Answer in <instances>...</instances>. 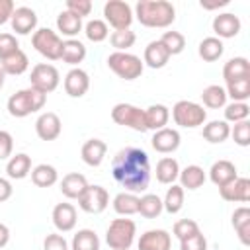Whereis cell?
Masks as SVG:
<instances>
[{"label": "cell", "mask_w": 250, "mask_h": 250, "mask_svg": "<svg viewBox=\"0 0 250 250\" xmlns=\"http://www.w3.org/2000/svg\"><path fill=\"white\" fill-rule=\"evenodd\" d=\"M113 180L125 188V191L141 193L148 188L150 182V160L143 148L125 146L111 160Z\"/></svg>", "instance_id": "obj_1"}, {"label": "cell", "mask_w": 250, "mask_h": 250, "mask_svg": "<svg viewBox=\"0 0 250 250\" xmlns=\"http://www.w3.org/2000/svg\"><path fill=\"white\" fill-rule=\"evenodd\" d=\"M145 27H168L176 20V8L168 0H139L133 12Z\"/></svg>", "instance_id": "obj_2"}, {"label": "cell", "mask_w": 250, "mask_h": 250, "mask_svg": "<svg viewBox=\"0 0 250 250\" xmlns=\"http://www.w3.org/2000/svg\"><path fill=\"white\" fill-rule=\"evenodd\" d=\"M47 102V94L35 90V88H23L18 90L8 98V113L12 117H27L39 109H43Z\"/></svg>", "instance_id": "obj_3"}, {"label": "cell", "mask_w": 250, "mask_h": 250, "mask_svg": "<svg viewBox=\"0 0 250 250\" xmlns=\"http://www.w3.org/2000/svg\"><path fill=\"white\" fill-rule=\"evenodd\" d=\"M137 225L133 219H113L105 230V242L111 250H129L135 242Z\"/></svg>", "instance_id": "obj_4"}, {"label": "cell", "mask_w": 250, "mask_h": 250, "mask_svg": "<svg viewBox=\"0 0 250 250\" xmlns=\"http://www.w3.org/2000/svg\"><path fill=\"white\" fill-rule=\"evenodd\" d=\"M107 66L119 76V78H123V80H135V78H139L141 74H143V68H145V64H143V61H141V57H137V55H133V53H121V51H113L109 57H107Z\"/></svg>", "instance_id": "obj_5"}, {"label": "cell", "mask_w": 250, "mask_h": 250, "mask_svg": "<svg viewBox=\"0 0 250 250\" xmlns=\"http://www.w3.org/2000/svg\"><path fill=\"white\" fill-rule=\"evenodd\" d=\"M172 119L176 125H180L184 129H195L205 123L207 111L203 109L201 104H195L189 100H180L172 107Z\"/></svg>", "instance_id": "obj_6"}, {"label": "cell", "mask_w": 250, "mask_h": 250, "mask_svg": "<svg viewBox=\"0 0 250 250\" xmlns=\"http://www.w3.org/2000/svg\"><path fill=\"white\" fill-rule=\"evenodd\" d=\"M31 45L39 55H43L49 61H59L61 59V49H62V39L57 31L49 27H39L35 29L31 37Z\"/></svg>", "instance_id": "obj_7"}, {"label": "cell", "mask_w": 250, "mask_h": 250, "mask_svg": "<svg viewBox=\"0 0 250 250\" xmlns=\"http://www.w3.org/2000/svg\"><path fill=\"white\" fill-rule=\"evenodd\" d=\"M111 119L121 125V127H129L133 131H139V133H145L148 131L146 129V123H145V109L133 105V104H115L113 109H111Z\"/></svg>", "instance_id": "obj_8"}, {"label": "cell", "mask_w": 250, "mask_h": 250, "mask_svg": "<svg viewBox=\"0 0 250 250\" xmlns=\"http://www.w3.org/2000/svg\"><path fill=\"white\" fill-rule=\"evenodd\" d=\"M104 21L109 23L115 31L117 29H131V23H133V8L131 4L123 2V0H107L104 4Z\"/></svg>", "instance_id": "obj_9"}, {"label": "cell", "mask_w": 250, "mask_h": 250, "mask_svg": "<svg viewBox=\"0 0 250 250\" xmlns=\"http://www.w3.org/2000/svg\"><path fill=\"white\" fill-rule=\"evenodd\" d=\"M29 82H31V88H35L43 94H51L53 90H57V86L61 82V74H59L57 66H53L51 62H39L31 68Z\"/></svg>", "instance_id": "obj_10"}, {"label": "cell", "mask_w": 250, "mask_h": 250, "mask_svg": "<svg viewBox=\"0 0 250 250\" xmlns=\"http://www.w3.org/2000/svg\"><path fill=\"white\" fill-rule=\"evenodd\" d=\"M78 201V207L84 211V213H90V215H98L102 211L107 209L109 205V193L104 186H90L82 191V195L76 199Z\"/></svg>", "instance_id": "obj_11"}, {"label": "cell", "mask_w": 250, "mask_h": 250, "mask_svg": "<svg viewBox=\"0 0 250 250\" xmlns=\"http://www.w3.org/2000/svg\"><path fill=\"white\" fill-rule=\"evenodd\" d=\"M219 193L225 201L230 203H248L250 201V180L236 176L232 182L219 188Z\"/></svg>", "instance_id": "obj_12"}, {"label": "cell", "mask_w": 250, "mask_h": 250, "mask_svg": "<svg viewBox=\"0 0 250 250\" xmlns=\"http://www.w3.org/2000/svg\"><path fill=\"white\" fill-rule=\"evenodd\" d=\"M240 18L236 14H230V12H223V14H217L213 18V31H215V37L217 39H230V37H236L240 33Z\"/></svg>", "instance_id": "obj_13"}, {"label": "cell", "mask_w": 250, "mask_h": 250, "mask_svg": "<svg viewBox=\"0 0 250 250\" xmlns=\"http://www.w3.org/2000/svg\"><path fill=\"white\" fill-rule=\"evenodd\" d=\"M61 131H62V123H61L59 115L53 111L41 113L35 121V133L41 141H55V139H59Z\"/></svg>", "instance_id": "obj_14"}, {"label": "cell", "mask_w": 250, "mask_h": 250, "mask_svg": "<svg viewBox=\"0 0 250 250\" xmlns=\"http://www.w3.org/2000/svg\"><path fill=\"white\" fill-rule=\"evenodd\" d=\"M139 250H172V236L164 229H150L141 234Z\"/></svg>", "instance_id": "obj_15"}, {"label": "cell", "mask_w": 250, "mask_h": 250, "mask_svg": "<svg viewBox=\"0 0 250 250\" xmlns=\"http://www.w3.org/2000/svg\"><path fill=\"white\" fill-rule=\"evenodd\" d=\"M10 25L12 29L18 33V35H27V33H35V27H37V14L35 10L27 8V6H20L14 10L12 14V20H10Z\"/></svg>", "instance_id": "obj_16"}, {"label": "cell", "mask_w": 250, "mask_h": 250, "mask_svg": "<svg viewBox=\"0 0 250 250\" xmlns=\"http://www.w3.org/2000/svg\"><path fill=\"white\" fill-rule=\"evenodd\" d=\"M90 88V76L86 70L74 66L64 76V92L70 98H82Z\"/></svg>", "instance_id": "obj_17"}, {"label": "cell", "mask_w": 250, "mask_h": 250, "mask_svg": "<svg viewBox=\"0 0 250 250\" xmlns=\"http://www.w3.org/2000/svg\"><path fill=\"white\" fill-rule=\"evenodd\" d=\"M180 141H182V137H180V133H178L176 129L164 127V129L154 131V135H152V139H150V145H152V148H154L156 152H160V154H170V152H174V150L180 146Z\"/></svg>", "instance_id": "obj_18"}, {"label": "cell", "mask_w": 250, "mask_h": 250, "mask_svg": "<svg viewBox=\"0 0 250 250\" xmlns=\"http://www.w3.org/2000/svg\"><path fill=\"white\" fill-rule=\"evenodd\" d=\"M53 225L59 232H70L76 227V209L72 203H57L53 207Z\"/></svg>", "instance_id": "obj_19"}, {"label": "cell", "mask_w": 250, "mask_h": 250, "mask_svg": "<svg viewBox=\"0 0 250 250\" xmlns=\"http://www.w3.org/2000/svg\"><path fill=\"white\" fill-rule=\"evenodd\" d=\"M105 152H107V145H105L102 139H88V141L82 145L80 156H82L84 164H88V166H92V168H98V166L104 162Z\"/></svg>", "instance_id": "obj_20"}, {"label": "cell", "mask_w": 250, "mask_h": 250, "mask_svg": "<svg viewBox=\"0 0 250 250\" xmlns=\"http://www.w3.org/2000/svg\"><path fill=\"white\" fill-rule=\"evenodd\" d=\"M170 61V53L166 51V47L156 39V41H150L146 47H145V53H143V64L150 66V68H162L166 66V62Z\"/></svg>", "instance_id": "obj_21"}, {"label": "cell", "mask_w": 250, "mask_h": 250, "mask_svg": "<svg viewBox=\"0 0 250 250\" xmlns=\"http://www.w3.org/2000/svg\"><path fill=\"white\" fill-rule=\"evenodd\" d=\"M236 176H238L236 166H234L230 160H217V162H213V166L209 168V180H211L217 188H221V186L232 182Z\"/></svg>", "instance_id": "obj_22"}, {"label": "cell", "mask_w": 250, "mask_h": 250, "mask_svg": "<svg viewBox=\"0 0 250 250\" xmlns=\"http://www.w3.org/2000/svg\"><path fill=\"white\" fill-rule=\"evenodd\" d=\"M225 82H234L240 78H250V62L246 57H232L223 66Z\"/></svg>", "instance_id": "obj_23"}, {"label": "cell", "mask_w": 250, "mask_h": 250, "mask_svg": "<svg viewBox=\"0 0 250 250\" xmlns=\"http://www.w3.org/2000/svg\"><path fill=\"white\" fill-rule=\"evenodd\" d=\"M6 174L10 180H23L25 176L31 174V156L25 152H18L8 158L6 164Z\"/></svg>", "instance_id": "obj_24"}, {"label": "cell", "mask_w": 250, "mask_h": 250, "mask_svg": "<svg viewBox=\"0 0 250 250\" xmlns=\"http://www.w3.org/2000/svg\"><path fill=\"white\" fill-rule=\"evenodd\" d=\"M86 188H88V180L78 172H70L61 180V191L66 199H78Z\"/></svg>", "instance_id": "obj_25"}, {"label": "cell", "mask_w": 250, "mask_h": 250, "mask_svg": "<svg viewBox=\"0 0 250 250\" xmlns=\"http://www.w3.org/2000/svg\"><path fill=\"white\" fill-rule=\"evenodd\" d=\"M57 29H59L61 35H64V37H68V39H74V37L84 29L82 18L74 16V14L68 12V10H62V12L57 16Z\"/></svg>", "instance_id": "obj_26"}, {"label": "cell", "mask_w": 250, "mask_h": 250, "mask_svg": "<svg viewBox=\"0 0 250 250\" xmlns=\"http://www.w3.org/2000/svg\"><path fill=\"white\" fill-rule=\"evenodd\" d=\"M168 119H170V109L164 104H152V105H148L145 109L146 129H152V131L164 129L168 125Z\"/></svg>", "instance_id": "obj_27"}, {"label": "cell", "mask_w": 250, "mask_h": 250, "mask_svg": "<svg viewBox=\"0 0 250 250\" xmlns=\"http://www.w3.org/2000/svg\"><path fill=\"white\" fill-rule=\"evenodd\" d=\"M178 178H180V186L184 189H189V191L199 189L205 184V180H207L205 170L201 166H197V164H189L184 170H180V176Z\"/></svg>", "instance_id": "obj_28"}, {"label": "cell", "mask_w": 250, "mask_h": 250, "mask_svg": "<svg viewBox=\"0 0 250 250\" xmlns=\"http://www.w3.org/2000/svg\"><path fill=\"white\" fill-rule=\"evenodd\" d=\"M154 174H156V180L160 184H174L178 180V176H180V164H178L176 158L164 156V158H160L156 162Z\"/></svg>", "instance_id": "obj_29"}, {"label": "cell", "mask_w": 250, "mask_h": 250, "mask_svg": "<svg viewBox=\"0 0 250 250\" xmlns=\"http://www.w3.org/2000/svg\"><path fill=\"white\" fill-rule=\"evenodd\" d=\"M61 59L66 64H72V66L80 64L86 59V47H84V43L78 41V39H66V41H62Z\"/></svg>", "instance_id": "obj_30"}, {"label": "cell", "mask_w": 250, "mask_h": 250, "mask_svg": "<svg viewBox=\"0 0 250 250\" xmlns=\"http://www.w3.org/2000/svg\"><path fill=\"white\" fill-rule=\"evenodd\" d=\"M0 68L4 70V74H12V76L23 74L29 68V59L21 49H18L16 53H12L10 57L0 61Z\"/></svg>", "instance_id": "obj_31"}, {"label": "cell", "mask_w": 250, "mask_h": 250, "mask_svg": "<svg viewBox=\"0 0 250 250\" xmlns=\"http://www.w3.org/2000/svg\"><path fill=\"white\" fill-rule=\"evenodd\" d=\"M230 135V125L223 119H215V121H209L203 125V139L207 143H225Z\"/></svg>", "instance_id": "obj_32"}, {"label": "cell", "mask_w": 250, "mask_h": 250, "mask_svg": "<svg viewBox=\"0 0 250 250\" xmlns=\"http://www.w3.org/2000/svg\"><path fill=\"white\" fill-rule=\"evenodd\" d=\"M113 211L121 217H131L139 211V195L131 191H121L113 197Z\"/></svg>", "instance_id": "obj_33"}, {"label": "cell", "mask_w": 250, "mask_h": 250, "mask_svg": "<svg viewBox=\"0 0 250 250\" xmlns=\"http://www.w3.org/2000/svg\"><path fill=\"white\" fill-rule=\"evenodd\" d=\"M31 182L37 188H51L59 182V172L51 164H37L31 168Z\"/></svg>", "instance_id": "obj_34"}, {"label": "cell", "mask_w": 250, "mask_h": 250, "mask_svg": "<svg viewBox=\"0 0 250 250\" xmlns=\"http://www.w3.org/2000/svg\"><path fill=\"white\" fill-rule=\"evenodd\" d=\"M232 227H234L240 242L244 246H248L250 244V236H248L250 234V209L248 207L234 209V213H232Z\"/></svg>", "instance_id": "obj_35"}, {"label": "cell", "mask_w": 250, "mask_h": 250, "mask_svg": "<svg viewBox=\"0 0 250 250\" xmlns=\"http://www.w3.org/2000/svg\"><path fill=\"white\" fill-rule=\"evenodd\" d=\"M70 250H100V236L92 229H80L72 236Z\"/></svg>", "instance_id": "obj_36"}, {"label": "cell", "mask_w": 250, "mask_h": 250, "mask_svg": "<svg viewBox=\"0 0 250 250\" xmlns=\"http://www.w3.org/2000/svg\"><path fill=\"white\" fill-rule=\"evenodd\" d=\"M197 53H199V57H201L203 61H207V62H215V61H219V59L223 57V53H225V45H223V41L217 39V37H205V39L199 43Z\"/></svg>", "instance_id": "obj_37"}, {"label": "cell", "mask_w": 250, "mask_h": 250, "mask_svg": "<svg viewBox=\"0 0 250 250\" xmlns=\"http://www.w3.org/2000/svg\"><path fill=\"white\" fill-rule=\"evenodd\" d=\"M201 102H203V105L209 107V109L225 107V105H227V92H225L223 86L211 84V86L203 88V92H201Z\"/></svg>", "instance_id": "obj_38"}, {"label": "cell", "mask_w": 250, "mask_h": 250, "mask_svg": "<svg viewBox=\"0 0 250 250\" xmlns=\"http://www.w3.org/2000/svg\"><path fill=\"white\" fill-rule=\"evenodd\" d=\"M184 191H186V189H184L182 186L170 184V188H168V191H166V195H164V199H162V209H164L166 213H170V215L180 213L182 207H184Z\"/></svg>", "instance_id": "obj_39"}, {"label": "cell", "mask_w": 250, "mask_h": 250, "mask_svg": "<svg viewBox=\"0 0 250 250\" xmlns=\"http://www.w3.org/2000/svg\"><path fill=\"white\" fill-rule=\"evenodd\" d=\"M162 199L156 193H145L143 197H139V211L145 219H156L162 213Z\"/></svg>", "instance_id": "obj_40"}, {"label": "cell", "mask_w": 250, "mask_h": 250, "mask_svg": "<svg viewBox=\"0 0 250 250\" xmlns=\"http://www.w3.org/2000/svg\"><path fill=\"white\" fill-rule=\"evenodd\" d=\"M84 33L92 43H102V41H105L109 37V27H107V23L104 20L94 18L84 25Z\"/></svg>", "instance_id": "obj_41"}, {"label": "cell", "mask_w": 250, "mask_h": 250, "mask_svg": "<svg viewBox=\"0 0 250 250\" xmlns=\"http://www.w3.org/2000/svg\"><path fill=\"white\" fill-rule=\"evenodd\" d=\"M227 98L232 102H246L250 98V78H240L234 82H227Z\"/></svg>", "instance_id": "obj_42"}, {"label": "cell", "mask_w": 250, "mask_h": 250, "mask_svg": "<svg viewBox=\"0 0 250 250\" xmlns=\"http://www.w3.org/2000/svg\"><path fill=\"white\" fill-rule=\"evenodd\" d=\"M250 115V105L246 102H230L229 105H225V119L227 123H240L246 121Z\"/></svg>", "instance_id": "obj_43"}, {"label": "cell", "mask_w": 250, "mask_h": 250, "mask_svg": "<svg viewBox=\"0 0 250 250\" xmlns=\"http://www.w3.org/2000/svg\"><path fill=\"white\" fill-rule=\"evenodd\" d=\"M158 41L166 47V51L170 53V57H172V55H180V53L186 49V37H184V33L174 31V29H172V31H164Z\"/></svg>", "instance_id": "obj_44"}, {"label": "cell", "mask_w": 250, "mask_h": 250, "mask_svg": "<svg viewBox=\"0 0 250 250\" xmlns=\"http://www.w3.org/2000/svg\"><path fill=\"white\" fill-rule=\"evenodd\" d=\"M109 41H111V47H113L115 51L125 53L127 49H131V47L135 45L137 35H135V31H131V29H117V31H113V33L109 35Z\"/></svg>", "instance_id": "obj_45"}, {"label": "cell", "mask_w": 250, "mask_h": 250, "mask_svg": "<svg viewBox=\"0 0 250 250\" xmlns=\"http://www.w3.org/2000/svg\"><path fill=\"white\" fill-rule=\"evenodd\" d=\"M172 232H174V236L178 240H186V238H189V236L199 232V225L193 219H180V221L174 223Z\"/></svg>", "instance_id": "obj_46"}, {"label": "cell", "mask_w": 250, "mask_h": 250, "mask_svg": "<svg viewBox=\"0 0 250 250\" xmlns=\"http://www.w3.org/2000/svg\"><path fill=\"white\" fill-rule=\"evenodd\" d=\"M229 137H232V141L238 146H248L250 145V123H248V119L240 121V123H234L230 127V135Z\"/></svg>", "instance_id": "obj_47"}, {"label": "cell", "mask_w": 250, "mask_h": 250, "mask_svg": "<svg viewBox=\"0 0 250 250\" xmlns=\"http://www.w3.org/2000/svg\"><path fill=\"white\" fill-rule=\"evenodd\" d=\"M20 49V43L14 33H0V61L10 57Z\"/></svg>", "instance_id": "obj_48"}, {"label": "cell", "mask_w": 250, "mask_h": 250, "mask_svg": "<svg viewBox=\"0 0 250 250\" xmlns=\"http://www.w3.org/2000/svg\"><path fill=\"white\" fill-rule=\"evenodd\" d=\"M180 250H207V238L205 234L199 230L197 234L186 238V240H180Z\"/></svg>", "instance_id": "obj_49"}, {"label": "cell", "mask_w": 250, "mask_h": 250, "mask_svg": "<svg viewBox=\"0 0 250 250\" xmlns=\"http://www.w3.org/2000/svg\"><path fill=\"white\" fill-rule=\"evenodd\" d=\"M43 250H70L66 238L59 232H53V234H47L45 240H43Z\"/></svg>", "instance_id": "obj_50"}, {"label": "cell", "mask_w": 250, "mask_h": 250, "mask_svg": "<svg viewBox=\"0 0 250 250\" xmlns=\"http://www.w3.org/2000/svg\"><path fill=\"white\" fill-rule=\"evenodd\" d=\"M66 10L78 18H86L92 12V2L90 0H66Z\"/></svg>", "instance_id": "obj_51"}, {"label": "cell", "mask_w": 250, "mask_h": 250, "mask_svg": "<svg viewBox=\"0 0 250 250\" xmlns=\"http://www.w3.org/2000/svg\"><path fill=\"white\" fill-rule=\"evenodd\" d=\"M12 150H14V137L8 131H0V160L10 158Z\"/></svg>", "instance_id": "obj_52"}, {"label": "cell", "mask_w": 250, "mask_h": 250, "mask_svg": "<svg viewBox=\"0 0 250 250\" xmlns=\"http://www.w3.org/2000/svg\"><path fill=\"white\" fill-rule=\"evenodd\" d=\"M14 10H16V4L12 0H0V25L8 23L12 20Z\"/></svg>", "instance_id": "obj_53"}, {"label": "cell", "mask_w": 250, "mask_h": 250, "mask_svg": "<svg viewBox=\"0 0 250 250\" xmlns=\"http://www.w3.org/2000/svg\"><path fill=\"white\" fill-rule=\"evenodd\" d=\"M12 191H14V188H12L10 180H6V178H0V203L8 201V199L12 197Z\"/></svg>", "instance_id": "obj_54"}, {"label": "cell", "mask_w": 250, "mask_h": 250, "mask_svg": "<svg viewBox=\"0 0 250 250\" xmlns=\"http://www.w3.org/2000/svg\"><path fill=\"white\" fill-rule=\"evenodd\" d=\"M227 4H229V0H213V2L201 0V2H199V6H201L203 10H219V8L227 6Z\"/></svg>", "instance_id": "obj_55"}, {"label": "cell", "mask_w": 250, "mask_h": 250, "mask_svg": "<svg viewBox=\"0 0 250 250\" xmlns=\"http://www.w3.org/2000/svg\"><path fill=\"white\" fill-rule=\"evenodd\" d=\"M8 242H10V229L4 223H0V248H4Z\"/></svg>", "instance_id": "obj_56"}, {"label": "cell", "mask_w": 250, "mask_h": 250, "mask_svg": "<svg viewBox=\"0 0 250 250\" xmlns=\"http://www.w3.org/2000/svg\"><path fill=\"white\" fill-rule=\"evenodd\" d=\"M4 78H6V74H4V70L0 68V88L4 86Z\"/></svg>", "instance_id": "obj_57"}]
</instances>
